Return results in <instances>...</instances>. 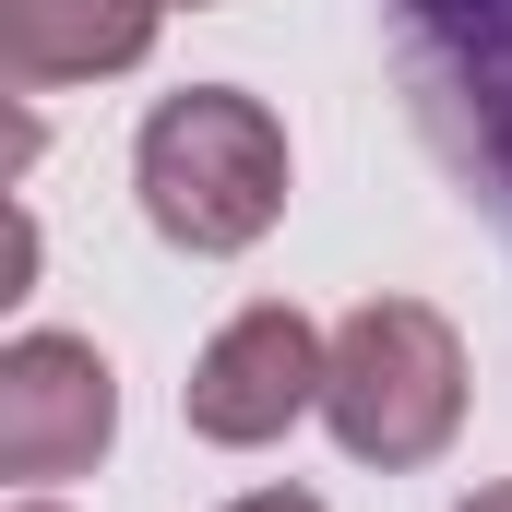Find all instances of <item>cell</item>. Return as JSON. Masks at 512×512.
Wrapping results in <instances>:
<instances>
[{
	"label": "cell",
	"mask_w": 512,
	"mask_h": 512,
	"mask_svg": "<svg viewBox=\"0 0 512 512\" xmlns=\"http://www.w3.org/2000/svg\"><path fill=\"white\" fill-rule=\"evenodd\" d=\"M322 429L358 465H441L465 429V334L429 298H358L334 322V370H322Z\"/></svg>",
	"instance_id": "obj_2"
},
{
	"label": "cell",
	"mask_w": 512,
	"mask_h": 512,
	"mask_svg": "<svg viewBox=\"0 0 512 512\" xmlns=\"http://www.w3.org/2000/svg\"><path fill=\"white\" fill-rule=\"evenodd\" d=\"M167 0H0V60L12 84H108L155 48Z\"/></svg>",
	"instance_id": "obj_5"
},
{
	"label": "cell",
	"mask_w": 512,
	"mask_h": 512,
	"mask_svg": "<svg viewBox=\"0 0 512 512\" xmlns=\"http://www.w3.org/2000/svg\"><path fill=\"white\" fill-rule=\"evenodd\" d=\"M227 512H322L310 489H251V501H227Z\"/></svg>",
	"instance_id": "obj_7"
},
{
	"label": "cell",
	"mask_w": 512,
	"mask_h": 512,
	"mask_svg": "<svg viewBox=\"0 0 512 512\" xmlns=\"http://www.w3.org/2000/svg\"><path fill=\"white\" fill-rule=\"evenodd\" d=\"M12 512H48V501H12Z\"/></svg>",
	"instance_id": "obj_10"
},
{
	"label": "cell",
	"mask_w": 512,
	"mask_h": 512,
	"mask_svg": "<svg viewBox=\"0 0 512 512\" xmlns=\"http://www.w3.org/2000/svg\"><path fill=\"white\" fill-rule=\"evenodd\" d=\"M167 12H215V0H167Z\"/></svg>",
	"instance_id": "obj_9"
},
{
	"label": "cell",
	"mask_w": 512,
	"mask_h": 512,
	"mask_svg": "<svg viewBox=\"0 0 512 512\" xmlns=\"http://www.w3.org/2000/svg\"><path fill=\"white\" fill-rule=\"evenodd\" d=\"M405 12H417V24H429V36H465V24H489V12H501V0H405Z\"/></svg>",
	"instance_id": "obj_6"
},
{
	"label": "cell",
	"mask_w": 512,
	"mask_h": 512,
	"mask_svg": "<svg viewBox=\"0 0 512 512\" xmlns=\"http://www.w3.org/2000/svg\"><path fill=\"white\" fill-rule=\"evenodd\" d=\"M465 512H512V477H501V489H477V501H465Z\"/></svg>",
	"instance_id": "obj_8"
},
{
	"label": "cell",
	"mask_w": 512,
	"mask_h": 512,
	"mask_svg": "<svg viewBox=\"0 0 512 512\" xmlns=\"http://www.w3.org/2000/svg\"><path fill=\"white\" fill-rule=\"evenodd\" d=\"M131 191H143V215H155L167 251L227 262L286 215V120L262 96H239V84H191V96H167L143 120Z\"/></svg>",
	"instance_id": "obj_1"
},
{
	"label": "cell",
	"mask_w": 512,
	"mask_h": 512,
	"mask_svg": "<svg viewBox=\"0 0 512 512\" xmlns=\"http://www.w3.org/2000/svg\"><path fill=\"white\" fill-rule=\"evenodd\" d=\"M322 370H334V334H310V310H286V298H251V310L215 322V346L191 358L179 417H191V441H215V453H262V441H286V429L322 405Z\"/></svg>",
	"instance_id": "obj_3"
},
{
	"label": "cell",
	"mask_w": 512,
	"mask_h": 512,
	"mask_svg": "<svg viewBox=\"0 0 512 512\" xmlns=\"http://www.w3.org/2000/svg\"><path fill=\"white\" fill-rule=\"evenodd\" d=\"M120 429V370L84 346V334H12L0 346V477L12 489H48V477H84Z\"/></svg>",
	"instance_id": "obj_4"
}]
</instances>
